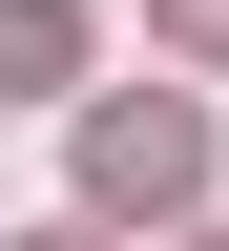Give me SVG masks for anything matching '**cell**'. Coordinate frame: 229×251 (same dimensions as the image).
<instances>
[{
    "mask_svg": "<svg viewBox=\"0 0 229 251\" xmlns=\"http://www.w3.org/2000/svg\"><path fill=\"white\" fill-rule=\"evenodd\" d=\"M83 188H104V209H187V188H208V126L187 105H125L104 147H83Z\"/></svg>",
    "mask_w": 229,
    "mask_h": 251,
    "instance_id": "obj_1",
    "label": "cell"
},
{
    "mask_svg": "<svg viewBox=\"0 0 229 251\" xmlns=\"http://www.w3.org/2000/svg\"><path fill=\"white\" fill-rule=\"evenodd\" d=\"M62 63H83V0H0V84H21V105H42Z\"/></svg>",
    "mask_w": 229,
    "mask_h": 251,
    "instance_id": "obj_2",
    "label": "cell"
}]
</instances>
